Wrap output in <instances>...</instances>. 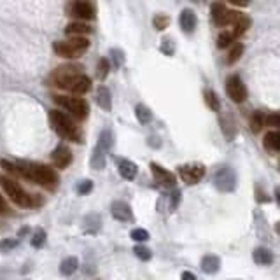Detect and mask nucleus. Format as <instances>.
Wrapping results in <instances>:
<instances>
[{
  "label": "nucleus",
  "mask_w": 280,
  "mask_h": 280,
  "mask_svg": "<svg viewBox=\"0 0 280 280\" xmlns=\"http://www.w3.org/2000/svg\"><path fill=\"white\" fill-rule=\"evenodd\" d=\"M49 83L72 95H84L91 89V79L81 74V68L76 65H63L53 70L49 76Z\"/></svg>",
  "instance_id": "1"
},
{
  "label": "nucleus",
  "mask_w": 280,
  "mask_h": 280,
  "mask_svg": "<svg viewBox=\"0 0 280 280\" xmlns=\"http://www.w3.org/2000/svg\"><path fill=\"white\" fill-rule=\"evenodd\" d=\"M49 123L61 139L70 140V142H81V128L74 123L70 116L60 111H51L49 112Z\"/></svg>",
  "instance_id": "2"
},
{
  "label": "nucleus",
  "mask_w": 280,
  "mask_h": 280,
  "mask_svg": "<svg viewBox=\"0 0 280 280\" xmlns=\"http://www.w3.org/2000/svg\"><path fill=\"white\" fill-rule=\"evenodd\" d=\"M21 167H23L25 172V179L27 180H33L37 184L46 186V188H55L56 182H58V177L53 172L49 167L44 165H28L21 161Z\"/></svg>",
  "instance_id": "3"
},
{
  "label": "nucleus",
  "mask_w": 280,
  "mask_h": 280,
  "mask_svg": "<svg viewBox=\"0 0 280 280\" xmlns=\"http://www.w3.org/2000/svg\"><path fill=\"white\" fill-rule=\"evenodd\" d=\"M89 40L84 37H70L68 40H61V42H55L53 49L58 56L63 58H79L84 53L88 51Z\"/></svg>",
  "instance_id": "4"
},
{
  "label": "nucleus",
  "mask_w": 280,
  "mask_h": 280,
  "mask_svg": "<svg viewBox=\"0 0 280 280\" xmlns=\"http://www.w3.org/2000/svg\"><path fill=\"white\" fill-rule=\"evenodd\" d=\"M55 98V102L60 107H63L65 111L70 114V116H74L76 119H86L89 114V107L88 104L83 100V98H79V96H74V95H55L53 96Z\"/></svg>",
  "instance_id": "5"
},
{
  "label": "nucleus",
  "mask_w": 280,
  "mask_h": 280,
  "mask_svg": "<svg viewBox=\"0 0 280 280\" xmlns=\"http://www.w3.org/2000/svg\"><path fill=\"white\" fill-rule=\"evenodd\" d=\"M0 182H2V188H4V191L7 193V196L11 198L14 203L18 205V207L21 208H30L33 205V200L32 196L28 195L27 191H25L23 188H21L20 184H18L16 180H11V179H0Z\"/></svg>",
  "instance_id": "6"
},
{
  "label": "nucleus",
  "mask_w": 280,
  "mask_h": 280,
  "mask_svg": "<svg viewBox=\"0 0 280 280\" xmlns=\"http://www.w3.org/2000/svg\"><path fill=\"white\" fill-rule=\"evenodd\" d=\"M112 144H114L112 133L109 132V130H105V132L98 137V142H96V147L91 156V167L95 168V170H102V168L105 167V158H107Z\"/></svg>",
  "instance_id": "7"
},
{
  "label": "nucleus",
  "mask_w": 280,
  "mask_h": 280,
  "mask_svg": "<svg viewBox=\"0 0 280 280\" xmlns=\"http://www.w3.org/2000/svg\"><path fill=\"white\" fill-rule=\"evenodd\" d=\"M210 16H212V23L216 25V27H226V25L235 23L242 14L228 9L224 4L216 2V4H212V9H210Z\"/></svg>",
  "instance_id": "8"
},
{
  "label": "nucleus",
  "mask_w": 280,
  "mask_h": 280,
  "mask_svg": "<svg viewBox=\"0 0 280 280\" xmlns=\"http://www.w3.org/2000/svg\"><path fill=\"white\" fill-rule=\"evenodd\" d=\"M214 186L221 193H233L236 188V173L233 168H221L219 172L214 175Z\"/></svg>",
  "instance_id": "9"
},
{
  "label": "nucleus",
  "mask_w": 280,
  "mask_h": 280,
  "mask_svg": "<svg viewBox=\"0 0 280 280\" xmlns=\"http://www.w3.org/2000/svg\"><path fill=\"white\" fill-rule=\"evenodd\" d=\"M226 91L235 104H244L247 100V88L238 76H231L226 83Z\"/></svg>",
  "instance_id": "10"
},
{
  "label": "nucleus",
  "mask_w": 280,
  "mask_h": 280,
  "mask_svg": "<svg viewBox=\"0 0 280 280\" xmlns=\"http://www.w3.org/2000/svg\"><path fill=\"white\" fill-rule=\"evenodd\" d=\"M177 172H179L180 179L184 180L186 184H198L205 177V167L200 163H191V165H184V167H179Z\"/></svg>",
  "instance_id": "11"
},
{
  "label": "nucleus",
  "mask_w": 280,
  "mask_h": 280,
  "mask_svg": "<svg viewBox=\"0 0 280 280\" xmlns=\"http://www.w3.org/2000/svg\"><path fill=\"white\" fill-rule=\"evenodd\" d=\"M67 12L70 16L79 18L83 21H89L95 18V7L93 4L86 2V0H81V2H74V4H68Z\"/></svg>",
  "instance_id": "12"
},
{
  "label": "nucleus",
  "mask_w": 280,
  "mask_h": 280,
  "mask_svg": "<svg viewBox=\"0 0 280 280\" xmlns=\"http://www.w3.org/2000/svg\"><path fill=\"white\" fill-rule=\"evenodd\" d=\"M111 214L114 219L121 221V223H132V221H135L132 207L128 203H124V201H114L111 205Z\"/></svg>",
  "instance_id": "13"
},
{
  "label": "nucleus",
  "mask_w": 280,
  "mask_h": 280,
  "mask_svg": "<svg viewBox=\"0 0 280 280\" xmlns=\"http://www.w3.org/2000/svg\"><path fill=\"white\" fill-rule=\"evenodd\" d=\"M51 160L56 168H61V170H63V168H67L68 165L72 163V152H70V149H68L67 145H58V147L51 152Z\"/></svg>",
  "instance_id": "14"
},
{
  "label": "nucleus",
  "mask_w": 280,
  "mask_h": 280,
  "mask_svg": "<svg viewBox=\"0 0 280 280\" xmlns=\"http://www.w3.org/2000/svg\"><path fill=\"white\" fill-rule=\"evenodd\" d=\"M151 172L152 175H154V179H156V182H160L161 186H165V188H170V186H175V175H173L172 172H168V170H165L163 167H160V165L156 163H151Z\"/></svg>",
  "instance_id": "15"
},
{
  "label": "nucleus",
  "mask_w": 280,
  "mask_h": 280,
  "mask_svg": "<svg viewBox=\"0 0 280 280\" xmlns=\"http://www.w3.org/2000/svg\"><path fill=\"white\" fill-rule=\"evenodd\" d=\"M91 32H93L91 25H88L86 21H72V23H68L67 28H65V33L70 37H83Z\"/></svg>",
  "instance_id": "16"
},
{
  "label": "nucleus",
  "mask_w": 280,
  "mask_h": 280,
  "mask_svg": "<svg viewBox=\"0 0 280 280\" xmlns=\"http://www.w3.org/2000/svg\"><path fill=\"white\" fill-rule=\"evenodd\" d=\"M179 23H180V28H182L184 32H188V33L195 32V28H196V14L191 11V9H184V11L180 12Z\"/></svg>",
  "instance_id": "17"
},
{
  "label": "nucleus",
  "mask_w": 280,
  "mask_h": 280,
  "mask_svg": "<svg viewBox=\"0 0 280 280\" xmlns=\"http://www.w3.org/2000/svg\"><path fill=\"white\" fill-rule=\"evenodd\" d=\"M221 268V259L219 256H205L203 259H201V270H203L205 273H208V275H214V273H217Z\"/></svg>",
  "instance_id": "18"
},
{
  "label": "nucleus",
  "mask_w": 280,
  "mask_h": 280,
  "mask_svg": "<svg viewBox=\"0 0 280 280\" xmlns=\"http://www.w3.org/2000/svg\"><path fill=\"white\" fill-rule=\"evenodd\" d=\"M100 226H102V221H100V217L96 216V214H89V216L84 217V224H83L84 233H88V235H95V233L100 229Z\"/></svg>",
  "instance_id": "19"
},
{
  "label": "nucleus",
  "mask_w": 280,
  "mask_h": 280,
  "mask_svg": "<svg viewBox=\"0 0 280 280\" xmlns=\"http://www.w3.org/2000/svg\"><path fill=\"white\" fill-rule=\"evenodd\" d=\"M119 173L123 179L126 180H133L137 175V165L133 161H128V160H123L119 163Z\"/></svg>",
  "instance_id": "20"
},
{
  "label": "nucleus",
  "mask_w": 280,
  "mask_h": 280,
  "mask_svg": "<svg viewBox=\"0 0 280 280\" xmlns=\"http://www.w3.org/2000/svg\"><path fill=\"white\" fill-rule=\"evenodd\" d=\"M263 144L268 151L277 152L280 149V133L279 132H268L266 135H264Z\"/></svg>",
  "instance_id": "21"
},
{
  "label": "nucleus",
  "mask_w": 280,
  "mask_h": 280,
  "mask_svg": "<svg viewBox=\"0 0 280 280\" xmlns=\"http://www.w3.org/2000/svg\"><path fill=\"white\" fill-rule=\"evenodd\" d=\"M77 268H79V261H77V257H74V256L63 259V261H61V264H60V272H61V275H65V277L76 273Z\"/></svg>",
  "instance_id": "22"
},
{
  "label": "nucleus",
  "mask_w": 280,
  "mask_h": 280,
  "mask_svg": "<svg viewBox=\"0 0 280 280\" xmlns=\"http://www.w3.org/2000/svg\"><path fill=\"white\" fill-rule=\"evenodd\" d=\"M252 256H254V261H256L257 264H272L273 261V254L264 247H257Z\"/></svg>",
  "instance_id": "23"
},
{
  "label": "nucleus",
  "mask_w": 280,
  "mask_h": 280,
  "mask_svg": "<svg viewBox=\"0 0 280 280\" xmlns=\"http://www.w3.org/2000/svg\"><path fill=\"white\" fill-rule=\"evenodd\" d=\"M233 25H235V28H233V32H231L233 37H240V35H244V33L247 32V28L251 27V20H249V16L242 14Z\"/></svg>",
  "instance_id": "24"
},
{
  "label": "nucleus",
  "mask_w": 280,
  "mask_h": 280,
  "mask_svg": "<svg viewBox=\"0 0 280 280\" xmlns=\"http://www.w3.org/2000/svg\"><path fill=\"white\" fill-rule=\"evenodd\" d=\"M249 124H251V130L254 133H259L261 130H263V126L266 123H264V114L263 112H252L251 114V119H249Z\"/></svg>",
  "instance_id": "25"
},
{
  "label": "nucleus",
  "mask_w": 280,
  "mask_h": 280,
  "mask_svg": "<svg viewBox=\"0 0 280 280\" xmlns=\"http://www.w3.org/2000/svg\"><path fill=\"white\" fill-rule=\"evenodd\" d=\"M244 55V44L242 42H235L229 46V55H228V63L233 65L240 60V56Z\"/></svg>",
  "instance_id": "26"
},
{
  "label": "nucleus",
  "mask_w": 280,
  "mask_h": 280,
  "mask_svg": "<svg viewBox=\"0 0 280 280\" xmlns=\"http://www.w3.org/2000/svg\"><path fill=\"white\" fill-rule=\"evenodd\" d=\"M96 100H98V105H100L104 111H111V93H109L107 88L98 89V93H96Z\"/></svg>",
  "instance_id": "27"
},
{
  "label": "nucleus",
  "mask_w": 280,
  "mask_h": 280,
  "mask_svg": "<svg viewBox=\"0 0 280 280\" xmlns=\"http://www.w3.org/2000/svg\"><path fill=\"white\" fill-rule=\"evenodd\" d=\"M203 96H205V102H207L208 109H212V111H219L221 102H219V98H217V95L212 91V89H205Z\"/></svg>",
  "instance_id": "28"
},
{
  "label": "nucleus",
  "mask_w": 280,
  "mask_h": 280,
  "mask_svg": "<svg viewBox=\"0 0 280 280\" xmlns=\"http://www.w3.org/2000/svg\"><path fill=\"white\" fill-rule=\"evenodd\" d=\"M135 114H137V119H139L142 124H147L149 121L152 119L151 111H149V109L145 107V105H142V104L137 105V107H135Z\"/></svg>",
  "instance_id": "29"
},
{
  "label": "nucleus",
  "mask_w": 280,
  "mask_h": 280,
  "mask_svg": "<svg viewBox=\"0 0 280 280\" xmlns=\"http://www.w3.org/2000/svg\"><path fill=\"white\" fill-rule=\"evenodd\" d=\"M109 70H111V63H109V60L107 58H100V61H98V65H96V77H98L100 81L107 79Z\"/></svg>",
  "instance_id": "30"
},
{
  "label": "nucleus",
  "mask_w": 280,
  "mask_h": 280,
  "mask_svg": "<svg viewBox=\"0 0 280 280\" xmlns=\"http://www.w3.org/2000/svg\"><path fill=\"white\" fill-rule=\"evenodd\" d=\"M233 33L231 32H223L219 35V39H217V48L219 49H226V48H229L231 46V42H233Z\"/></svg>",
  "instance_id": "31"
},
{
  "label": "nucleus",
  "mask_w": 280,
  "mask_h": 280,
  "mask_svg": "<svg viewBox=\"0 0 280 280\" xmlns=\"http://www.w3.org/2000/svg\"><path fill=\"white\" fill-rule=\"evenodd\" d=\"M133 252H135V256L139 257V259H142V261H149L152 257L151 249L144 247V245H137V247L133 249Z\"/></svg>",
  "instance_id": "32"
},
{
  "label": "nucleus",
  "mask_w": 280,
  "mask_h": 280,
  "mask_svg": "<svg viewBox=\"0 0 280 280\" xmlns=\"http://www.w3.org/2000/svg\"><path fill=\"white\" fill-rule=\"evenodd\" d=\"M44 242H46V231H44V229H37V231L33 233V236H32V245L35 249H39V247H42V245H44Z\"/></svg>",
  "instance_id": "33"
},
{
  "label": "nucleus",
  "mask_w": 280,
  "mask_h": 280,
  "mask_svg": "<svg viewBox=\"0 0 280 280\" xmlns=\"http://www.w3.org/2000/svg\"><path fill=\"white\" fill-rule=\"evenodd\" d=\"M168 23H170V18L165 16V14H156L154 21H152V25H154L158 30H165V28L168 27Z\"/></svg>",
  "instance_id": "34"
},
{
  "label": "nucleus",
  "mask_w": 280,
  "mask_h": 280,
  "mask_svg": "<svg viewBox=\"0 0 280 280\" xmlns=\"http://www.w3.org/2000/svg\"><path fill=\"white\" fill-rule=\"evenodd\" d=\"M132 238L135 242H147L149 240V233L147 229H142V228H137L132 231Z\"/></svg>",
  "instance_id": "35"
},
{
  "label": "nucleus",
  "mask_w": 280,
  "mask_h": 280,
  "mask_svg": "<svg viewBox=\"0 0 280 280\" xmlns=\"http://www.w3.org/2000/svg\"><path fill=\"white\" fill-rule=\"evenodd\" d=\"M93 189V182L91 180H83V182H79V186H77V193H79L81 196L84 195H89Z\"/></svg>",
  "instance_id": "36"
},
{
  "label": "nucleus",
  "mask_w": 280,
  "mask_h": 280,
  "mask_svg": "<svg viewBox=\"0 0 280 280\" xmlns=\"http://www.w3.org/2000/svg\"><path fill=\"white\" fill-rule=\"evenodd\" d=\"M14 247H18V242L12 240V238H7V240L0 242V252H9V251H12Z\"/></svg>",
  "instance_id": "37"
},
{
  "label": "nucleus",
  "mask_w": 280,
  "mask_h": 280,
  "mask_svg": "<svg viewBox=\"0 0 280 280\" xmlns=\"http://www.w3.org/2000/svg\"><path fill=\"white\" fill-rule=\"evenodd\" d=\"M179 201H180V191L179 189H173L172 196H170V210H175L179 207Z\"/></svg>",
  "instance_id": "38"
},
{
  "label": "nucleus",
  "mask_w": 280,
  "mask_h": 280,
  "mask_svg": "<svg viewBox=\"0 0 280 280\" xmlns=\"http://www.w3.org/2000/svg\"><path fill=\"white\" fill-rule=\"evenodd\" d=\"M264 123L272 124V126H275V128H279L280 126V116L277 114V112H273V114H270L268 117H264Z\"/></svg>",
  "instance_id": "39"
},
{
  "label": "nucleus",
  "mask_w": 280,
  "mask_h": 280,
  "mask_svg": "<svg viewBox=\"0 0 280 280\" xmlns=\"http://www.w3.org/2000/svg\"><path fill=\"white\" fill-rule=\"evenodd\" d=\"M11 210H9V205L5 203V200L2 198V195H0V214H9Z\"/></svg>",
  "instance_id": "40"
},
{
  "label": "nucleus",
  "mask_w": 280,
  "mask_h": 280,
  "mask_svg": "<svg viewBox=\"0 0 280 280\" xmlns=\"http://www.w3.org/2000/svg\"><path fill=\"white\" fill-rule=\"evenodd\" d=\"M228 2H231L235 5H240V7H245V5L251 4V0H228Z\"/></svg>",
  "instance_id": "41"
},
{
  "label": "nucleus",
  "mask_w": 280,
  "mask_h": 280,
  "mask_svg": "<svg viewBox=\"0 0 280 280\" xmlns=\"http://www.w3.org/2000/svg\"><path fill=\"white\" fill-rule=\"evenodd\" d=\"M180 280H196V277L193 275L191 272H184L182 275H180Z\"/></svg>",
  "instance_id": "42"
}]
</instances>
